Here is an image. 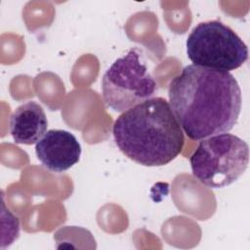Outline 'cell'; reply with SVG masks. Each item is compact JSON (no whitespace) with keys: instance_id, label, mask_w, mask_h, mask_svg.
Returning <instances> with one entry per match:
<instances>
[{"instance_id":"obj_1","label":"cell","mask_w":250,"mask_h":250,"mask_svg":"<svg viewBox=\"0 0 250 250\" xmlns=\"http://www.w3.org/2000/svg\"><path fill=\"white\" fill-rule=\"evenodd\" d=\"M168 97L182 129L193 141L229 132L242 104L239 84L230 72L195 64L172 78Z\"/></svg>"},{"instance_id":"obj_2","label":"cell","mask_w":250,"mask_h":250,"mask_svg":"<svg viewBox=\"0 0 250 250\" xmlns=\"http://www.w3.org/2000/svg\"><path fill=\"white\" fill-rule=\"evenodd\" d=\"M112 134L118 148L144 166L168 164L185 145L183 129L162 97H153L122 112L114 121Z\"/></svg>"},{"instance_id":"obj_3","label":"cell","mask_w":250,"mask_h":250,"mask_svg":"<svg viewBox=\"0 0 250 250\" xmlns=\"http://www.w3.org/2000/svg\"><path fill=\"white\" fill-rule=\"evenodd\" d=\"M248 162L247 143L229 133L200 141L189 157L192 175L211 188H221L234 183L243 175Z\"/></svg>"},{"instance_id":"obj_4","label":"cell","mask_w":250,"mask_h":250,"mask_svg":"<svg viewBox=\"0 0 250 250\" xmlns=\"http://www.w3.org/2000/svg\"><path fill=\"white\" fill-rule=\"evenodd\" d=\"M157 83L150 74L146 61L139 48H131L118 58L102 79V93L105 104L117 112L153 98Z\"/></svg>"},{"instance_id":"obj_5","label":"cell","mask_w":250,"mask_h":250,"mask_svg":"<svg viewBox=\"0 0 250 250\" xmlns=\"http://www.w3.org/2000/svg\"><path fill=\"white\" fill-rule=\"evenodd\" d=\"M192 64L228 71L240 67L248 59V48L237 33L221 21L199 22L186 42Z\"/></svg>"},{"instance_id":"obj_6","label":"cell","mask_w":250,"mask_h":250,"mask_svg":"<svg viewBox=\"0 0 250 250\" xmlns=\"http://www.w3.org/2000/svg\"><path fill=\"white\" fill-rule=\"evenodd\" d=\"M35 153L48 170L62 173L79 161L81 146L70 132L52 129L36 143Z\"/></svg>"},{"instance_id":"obj_7","label":"cell","mask_w":250,"mask_h":250,"mask_svg":"<svg viewBox=\"0 0 250 250\" xmlns=\"http://www.w3.org/2000/svg\"><path fill=\"white\" fill-rule=\"evenodd\" d=\"M47 127L45 111L34 101L19 105L10 117V133L16 144H36L46 134Z\"/></svg>"},{"instance_id":"obj_8","label":"cell","mask_w":250,"mask_h":250,"mask_svg":"<svg viewBox=\"0 0 250 250\" xmlns=\"http://www.w3.org/2000/svg\"><path fill=\"white\" fill-rule=\"evenodd\" d=\"M57 248H96V240L91 231L76 226H64L54 233Z\"/></svg>"}]
</instances>
